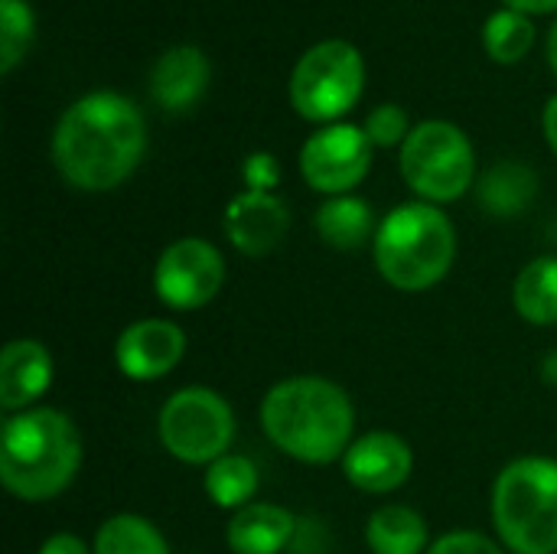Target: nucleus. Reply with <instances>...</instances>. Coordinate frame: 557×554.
Wrapping results in <instances>:
<instances>
[{"mask_svg": "<svg viewBox=\"0 0 557 554\" xmlns=\"http://www.w3.org/2000/svg\"><path fill=\"white\" fill-rule=\"evenodd\" d=\"M147 127L127 98L91 91L78 98L52 134V160L65 183L85 193L121 186L140 163Z\"/></svg>", "mask_w": 557, "mask_h": 554, "instance_id": "obj_1", "label": "nucleus"}, {"mask_svg": "<svg viewBox=\"0 0 557 554\" xmlns=\"http://www.w3.org/2000/svg\"><path fill=\"white\" fill-rule=\"evenodd\" d=\"M261 428L287 457L323 467L343 460L352 447L356 411L336 382L320 376H294L264 395Z\"/></svg>", "mask_w": 557, "mask_h": 554, "instance_id": "obj_2", "label": "nucleus"}, {"mask_svg": "<svg viewBox=\"0 0 557 554\" xmlns=\"http://www.w3.org/2000/svg\"><path fill=\"white\" fill-rule=\"evenodd\" d=\"M82 467V438L69 415L55 408H26L3 421L0 480L23 503L59 496Z\"/></svg>", "mask_w": 557, "mask_h": 554, "instance_id": "obj_3", "label": "nucleus"}, {"mask_svg": "<svg viewBox=\"0 0 557 554\" xmlns=\"http://www.w3.org/2000/svg\"><path fill=\"white\" fill-rule=\"evenodd\" d=\"M379 274L398 291H428L441 284L457 258L454 222L431 202H405L379 222L372 238Z\"/></svg>", "mask_w": 557, "mask_h": 554, "instance_id": "obj_4", "label": "nucleus"}, {"mask_svg": "<svg viewBox=\"0 0 557 554\" xmlns=\"http://www.w3.org/2000/svg\"><path fill=\"white\" fill-rule=\"evenodd\" d=\"M493 526L512 554H557V460L519 457L496 477Z\"/></svg>", "mask_w": 557, "mask_h": 554, "instance_id": "obj_5", "label": "nucleus"}, {"mask_svg": "<svg viewBox=\"0 0 557 554\" xmlns=\"http://www.w3.org/2000/svg\"><path fill=\"white\" fill-rule=\"evenodd\" d=\"M473 170L467 134L447 121H424L401 144V176L431 206L460 199L473 183Z\"/></svg>", "mask_w": 557, "mask_h": 554, "instance_id": "obj_6", "label": "nucleus"}, {"mask_svg": "<svg viewBox=\"0 0 557 554\" xmlns=\"http://www.w3.org/2000/svg\"><path fill=\"white\" fill-rule=\"evenodd\" d=\"M163 447L193 467H209L228 454L235 438V415L228 402L202 385H189L173 392L157 421Z\"/></svg>", "mask_w": 557, "mask_h": 554, "instance_id": "obj_7", "label": "nucleus"}, {"mask_svg": "<svg viewBox=\"0 0 557 554\" xmlns=\"http://www.w3.org/2000/svg\"><path fill=\"white\" fill-rule=\"evenodd\" d=\"M366 65L356 46L326 39L313 46L290 75V101L307 121H336L362 95Z\"/></svg>", "mask_w": 557, "mask_h": 554, "instance_id": "obj_8", "label": "nucleus"}, {"mask_svg": "<svg viewBox=\"0 0 557 554\" xmlns=\"http://www.w3.org/2000/svg\"><path fill=\"white\" fill-rule=\"evenodd\" d=\"M225 284V261L206 238H180L163 248L153 268V291L170 310H199Z\"/></svg>", "mask_w": 557, "mask_h": 554, "instance_id": "obj_9", "label": "nucleus"}, {"mask_svg": "<svg viewBox=\"0 0 557 554\" xmlns=\"http://www.w3.org/2000/svg\"><path fill=\"white\" fill-rule=\"evenodd\" d=\"M372 167V140L356 124H330L300 150V173L317 193L346 196Z\"/></svg>", "mask_w": 557, "mask_h": 554, "instance_id": "obj_10", "label": "nucleus"}, {"mask_svg": "<svg viewBox=\"0 0 557 554\" xmlns=\"http://www.w3.org/2000/svg\"><path fill=\"white\" fill-rule=\"evenodd\" d=\"M186 356V333L173 320H137L121 330L114 362L131 382H157L170 376Z\"/></svg>", "mask_w": 557, "mask_h": 554, "instance_id": "obj_11", "label": "nucleus"}, {"mask_svg": "<svg viewBox=\"0 0 557 554\" xmlns=\"http://www.w3.org/2000/svg\"><path fill=\"white\" fill-rule=\"evenodd\" d=\"M411 470H414V454L408 441L392 431H372L366 438H356L343 457L346 480L372 496L395 493L398 487L408 483Z\"/></svg>", "mask_w": 557, "mask_h": 554, "instance_id": "obj_12", "label": "nucleus"}, {"mask_svg": "<svg viewBox=\"0 0 557 554\" xmlns=\"http://www.w3.org/2000/svg\"><path fill=\"white\" fill-rule=\"evenodd\" d=\"M290 229V212L274 193H242L225 209V235L242 255H268L274 251Z\"/></svg>", "mask_w": 557, "mask_h": 554, "instance_id": "obj_13", "label": "nucleus"}, {"mask_svg": "<svg viewBox=\"0 0 557 554\" xmlns=\"http://www.w3.org/2000/svg\"><path fill=\"white\" fill-rule=\"evenodd\" d=\"M52 385V356L36 340H10L0 353V408L26 411Z\"/></svg>", "mask_w": 557, "mask_h": 554, "instance_id": "obj_14", "label": "nucleus"}, {"mask_svg": "<svg viewBox=\"0 0 557 554\" xmlns=\"http://www.w3.org/2000/svg\"><path fill=\"white\" fill-rule=\"evenodd\" d=\"M209 85V62L196 46H173L163 52L150 75V95L166 111L193 108Z\"/></svg>", "mask_w": 557, "mask_h": 554, "instance_id": "obj_15", "label": "nucleus"}, {"mask_svg": "<svg viewBox=\"0 0 557 554\" xmlns=\"http://www.w3.org/2000/svg\"><path fill=\"white\" fill-rule=\"evenodd\" d=\"M297 532L294 513L274 503H248L225 529V542L235 554H281Z\"/></svg>", "mask_w": 557, "mask_h": 554, "instance_id": "obj_16", "label": "nucleus"}, {"mask_svg": "<svg viewBox=\"0 0 557 554\" xmlns=\"http://www.w3.org/2000/svg\"><path fill=\"white\" fill-rule=\"evenodd\" d=\"M317 232L336 251H356L369 238H375V216L372 206L359 196H333L317 209Z\"/></svg>", "mask_w": 557, "mask_h": 554, "instance_id": "obj_17", "label": "nucleus"}, {"mask_svg": "<svg viewBox=\"0 0 557 554\" xmlns=\"http://www.w3.org/2000/svg\"><path fill=\"white\" fill-rule=\"evenodd\" d=\"M366 545L372 554H428V522L411 506H382L369 516Z\"/></svg>", "mask_w": 557, "mask_h": 554, "instance_id": "obj_18", "label": "nucleus"}, {"mask_svg": "<svg viewBox=\"0 0 557 554\" xmlns=\"http://www.w3.org/2000/svg\"><path fill=\"white\" fill-rule=\"evenodd\" d=\"M512 307L532 327L557 323V258L529 261L512 284Z\"/></svg>", "mask_w": 557, "mask_h": 554, "instance_id": "obj_19", "label": "nucleus"}, {"mask_svg": "<svg viewBox=\"0 0 557 554\" xmlns=\"http://www.w3.org/2000/svg\"><path fill=\"white\" fill-rule=\"evenodd\" d=\"M95 554H170V545L163 539V532L144 519V516H111L108 522H101L98 535H95Z\"/></svg>", "mask_w": 557, "mask_h": 554, "instance_id": "obj_20", "label": "nucleus"}, {"mask_svg": "<svg viewBox=\"0 0 557 554\" xmlns=\"http://www.w3.org/2000/svg\"><path fill=\"white\" fill-rule=\"evenodd\" d=\"M206 493L222 509H245L258 493V467L242 454H225L206 470Z\"/></svg>", "mask_w": 557, "mask_h": 554, "instance_id": "obj_21", "label": "nucleus"}, {"mask_svg": "<svg viewBox=\"0 0 557 554\" xmlns=\"http://www.w3.org/2000/svg\"><path fill=\"white\" fill-rule=\"evenodd\" d=\"M535 173L519 163H499L480 183V202L493 216H519L535 196Z\"/></svg>", "mask_w": 557, "mask_h": 554, "instance_id": "obj_22", "label": "nucleus"}, {"mask_svg": "<svg viewBox=\"0 0 557 554\" xmlns=\"http://www.w3.org/2000/svg\"><path fill=\"white\" fill-rule=\"evenodd\" d=\"M483 42H486V52L503 62V65H512L519 62L532 42H535V26L525 13H516V10H499L486 20V29H483Z\"/></svg>", "mask_w": 557, "mask_h": 554, "instance_id": "obj_23", "label": "nucleus"}, {"mask_svg": "<svg viewBox=\"0 0 557 554\" xmlns=\"http://www.w3.org/2000/svg\"><path fill=\"white\" fill-rule=\"evenodd\" d=\"M33 42V10L26 0H0V72H13Z\"/></svg>", "mask_w": 557, "mask_h": 554, "instance_id": "obj_24", "label": "nucleus"}, {"mask_svg": "<svg viewBox=\"0 0 557 554\" xmlns=\"http://www.w3.org/2000/svg\"><path fill=\"white\" fill-rule=\"evenodd\" d=\"M372 140V147H395L408 140V114L398 104H382L369 114L366 127H362Z\"/></svg>", "mask_w": 557, "mask_h": 554, "instance_id": "obj_25", "label": "nucleus"}, {"mask_svg": "<svg viewBox=\"0 0 557 554\" xmlns=\"http://www.w3.org/2000/svg\"><path fill=\"white\" fill-rule=\"evenodd\" d=\"M428 554H503V549L483 532H447L428 549Z\"/></svg>", "mask_w": 557, "mask_h": 554, "instance_id": "obj_26", "label": "nucleus"}, {"mask_svg": "<svg viewBox=\"0 0 557 554\" xmlns=\"http://www.w3.org/2000/svg\"><path fill=\"white\" fill-rule=\"evenodd\" d=\"M281 180V167L271 153H251L245 163V183L255 193H271Z\"/></svg>", "mask_w": 557, "mask_h": 554, "instance_id": "obj_27", "label": "nucleus"}, {"mask_svg": "<svg viewBox=\"0 0 557 554\" xmlns=\"http://www.w3.org/2000/svg\"><path fill=\"white\" fill-rule=\"evenodd\" d=\"M39 554H95L78 535H72V532H59V535H49L46 542H42V549Z\"/></svg>", "mask_w": 557, "mask_h": 554, "instance_id": "obj_28", "label": "nucleus"}, {"mask_svg": "<svg viewBox=\"0 0 557 554\" xmlns=\"http://www.w3.org/2000/svg\"><path fill=\"white\" fill-rule=\"evenodd\" d=\"M506 7L516 13H548L557 10V0H506Z\"/></svg>", "mask_w": 557, "mask_h": 554, "instance_id": "obj_29", "label": "nucleus"}, {"mask_svg": "<svg viewBox=\"0 0 557 554\" xmlns=\"http://www.w3.org/2000/svg\"><path fill=\"white\" fill-rule=\"evenodd\" d=\"M545 137H548V144H552V150L557 153V95L545 104Z\"/></svg>", "mask_w": 557, "mask_h": 554, "instance_id": "obj_30", "label": "nucleus"}, {"mask_svg": "<svg viewBox=\"0 0 557 554\" xmlns=\"http://www.w3.org/2000/svg\"><path fill=\"white\" fill-rule=\"evenodd\" d=\"M548 59H552V69L557 72V20L552 26V36H548Z\"/></svg>", "mask_w": 557, "mask_h": 554, "instance_id": "obj_31", "label": "nucleus"}]
</instances>
